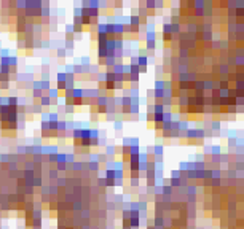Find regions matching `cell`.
<instances>
[{
    "mask_svg": "<svg viewBox=\"0 0 244 229\" xmlns=\"http://www.w3.org/2000/svg\"><path fill=\"white\" fill-rule=\"evenodd\" d=\"M50 100H51V99H50L48 96H42V97H40V104H42L43 107H45V105H50V104H51Z\"/></svg>",
    "mask_w": 244,
    "mask_h": 229,
    "instance_id": "1",
    "label": "cell"
}]
</instances>
